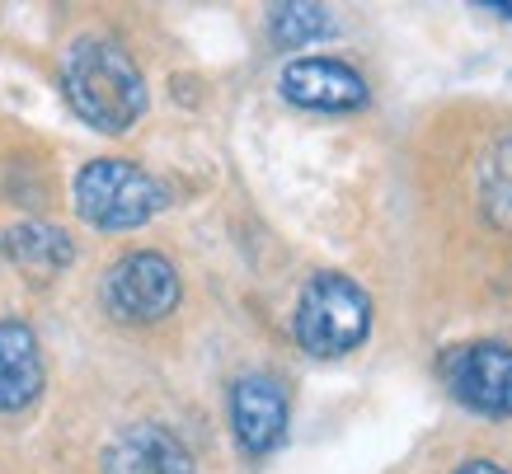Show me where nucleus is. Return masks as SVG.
Wrapping results in <instances>:
<instances>
[{
    "instance_id": "f257e3e1",
    "label": "nucleus",
    "mask_w": 512,
    "mask_h": 474,
    "mask_svg": "<svg viewBox=\"0 0 512 474\" xmlns=\"http://www.w3.org/2000/svg\"><path fill=\"white\" fill-rule=\"evenodd\" d=\"M62 90L80 123H90L94 132H109V137L127 132L146 113V80H141L137 62L127 57L123 43L99 38V33H85L66 47Z\"/></svg>"
},
{
    "instance_id": "f03ea898",
    "label": "nucleus",
    "mask_w": 512,
    "mask_h": 474,
    "mask_svg": "<svg viewBox=\"0 0 512 474\" xmlns=\"http://www.w3.org/2000/svg\"><path fill=\"white\" fill-rule=\"evenodd\" d=\"M372 329V301L343 273H315L296 301V343L311 357H343Z\"/></svg>"
},
{
    "instance_id": "7ed1b4c3",
    "label": "nucleus",
    "mask_w": 512,
    "mask_h": 474,
    "mask_svg": "<svg viewBox=\"0 0 512 474\" xmlns=\"http://www.w3.org/2000/svg\"><path fill=\"white\" fill-rule=\"evenodd\" d=\"M165 207V188L127 160H90L76 174V212L99 230H137Z\"/></svg>"
},
{
    "instance_id": "20e7f679",
    "label": "nucleus",
    "mask_w": 512,
    "mask_h": 474,
    "mask_svg": "<svg viewBox=\"0 0 512 474\" xmlns=\"http://www.w3.org/2000/svg\"><path fill=\"white\" fill-rule=\"evenodd\" d=\"M104 306L127 324L165 320L179 306V273L165 254H127L104 277Z\"/></svg>"
},
{
    "instance_id": "39448f33",
    "label": "nucleus",
    "mask_w": 512,
    "mask_h": 474,
    "mask_svg": "<svg viewBox=\"0 0 512 474\" xmlns=\"http://www.w3.org/2000/svg\"><path fill=\"white\" fill-rule=\"evenodd\" d=\"M442 381L466 409L508 418L512 413V348L508 343H470L442 362Z\"/></svg>"
},
{
    "instance_id": "423d86ee",
    "label": "nucleus",
    "mask_w": 512,
    "mask_h": 474,
    "mask_svg": "<svg viewBox=\"0 0 512 474\" xmlns=\"http://www.w3.org/2000/svg\"><path fill=\"white\" fill-rule=\"evenodd\" d=\"M231 423L235 442L249 456H268L287 432V385L268 371H249L231 385Z\"/></svg>"
},
{
    "instance_id": "0eeeda50",
    "label": "nucleus",
    "mask_w": 512,
    "mask_h": 474,
    "mask_svg": "<svg viewBox=\"0 0 512 474\" xmlns=\"http://www.w3.org/2000/svg\"><path fill=\"white\" fill-rule=\"evenodd\" d=\"M282 99L296 108H315V113H348V108L367 104V80L353 66L329 62V57H301L282 71L278 80Z\"/></svg>"
},
{
    "instance_id": "6e6552de",
    "label": "nucleus",
    "mask_w": 512,
    "mask_h": 474,
    "mask_svg": "<svg viewBox=\"0 0 512 474\" xmlns=\"http://www.w3.org/2000/svg\"><path fill=\"white\" fill-rule=\"evenodd\" d=\"M43 395V352L24 320H0V413L29 409Z\"/></svg>"
},
{
    "instance_id": "1a4fd4ad",
    "label": "nucleus",
    "mask_w": 512,
    "mask_h": 474,
    "mask_svg": "<svg viewBox=\"0 0 512 474\" xmlns=\"http://www.w3.org/2000/svg\"><path fill=\"white\" fill-rule=\"evenodd\" d=\"M104 474H193V456L165 428H127L104 451Z\"/></svg>"
},
{
    "instance_id": "9d476101",
    "label": "nucleus",
    "mask_w": 512,
    "mask_h": 474,
    "mask_svg": "<svg viewBox=\"0 0 512 474\" xmlns=\"http://www.w3.org/2000/svg\"><path fill=\"white\" fill-rule=\"evenodd\" d=\"M0 249H5V259L15 263L19 273H29L33 282L57 277L62 268H71V259H76L71 235L57 226H47V221H19V226H10L0 235Z\"/></svg>"
},
{
    "instance_id": "9b49d317",
    "label": "nucleus",
    "mask_w": 512,
    "mask_h": 474,
    "mask_svg": "<svg viewBox=\"0 0 512 474\" xmlns=\"http://www.w3.org/2000/svg\"><path fill=\"white\" fill-rule=\"evenodd\" d=\"M334 29H339V24H334V15H329L325 5L287 0V5H273V10H268V33H273L278 47H306V43H315V38H329Z\"/></svg>"
},
{
    "instance_id": "f8f14e48",
    "label": "nucleus",
    "mask_w": 512,
    "mask_h": 474,
    "mask_svg": "<svg viewBox=\"0 0 512 474\" xmlns=\"http://www.w3.org/2000/svg\"><path fill=\"white\" fill-rule=\"evenodd\" d=\"M480 184H484V202H489V212L512 226V137H503L494 151H489Z\"/></svg>"
},
{
    "instance_id": "ddd939ff",
    "label": "nucleus",
    "mask_w": 512,
    "mask_h": 474,
    "mask_svg": "<svg viewBox=\"0 0 512 474\" xmlns=\"http://www.w3.org/2000/svg\"><path fill=\"white\" fill-rule=\"evenodd\" d=\"M456 474H508L503 465H494V460H470V465H461Z\"/></svg>"
}]
</instances>
